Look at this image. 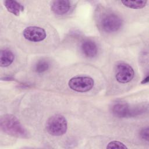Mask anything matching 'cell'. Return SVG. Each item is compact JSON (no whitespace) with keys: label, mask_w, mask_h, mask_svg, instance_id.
Masks as SVG:
<instances>
[{"label":"cell","mask_w":149,"mask_h":149,"mask_svg":"<svg viewBox=\"0 0 149 149\" xmlns=\"http://www.w3.org/2000/svg\"><path fill=\"white\" fill-rule=\"evenodd\" d=\"M71 3L67 0H57L52 2L51 10L56 15H63L67 13L70 9Z\"/></svg>","instance_id":"cell-8"},{"label":"cell","mask_w":149,"mask_h":149,"mask_svg":"<svg viewBox=\"0 0 149 149\" xmlns=\"http://www.w3.org/2000/svg\"><path fill=\"white\" fill-rule=\"evenodd\" d=\"M146 108L145 105L132 106L126 102H118L112 105V112L118 118H130L144 113Z\"/></svg>","instance_id":"cell-2"},{"label":"cell","mask_w":149,"mask_h":149,"mask_svg":"<svg viewBox=\"0 0 149 149\" xmlns=\"http://www.w3.org/2000/svg\"><path fill=\"white\" fill-rule=\"evenodd\" d=\"M1 130L12 136L27 138L29 134L19 119L12 114H5L1 116L0 119Z\"/></svg>","instance_id":"cell-1"},{"label":"cell","mask_w":149,"mask_h":149,"mask_svg":"<svg viewBox=\"0 0 149 149\" xmlns=\"http://www.w3.org/2000/svg\"><path fill=\"white\" fill-rule=\"evenodd\" d=\"M125 6L132 9H141L144 8L147 1H123L121 2Z\"/></svg>","instance_id":"cell-12"},{"label":"cell","mask_w":149,"mask_h":149,"mask_svg":"<svg viewBox=\"0 0 149 149\" xmlns=\"http://www.w3.org/2000/svg\"><path fill=\"white\" fill-rule=\"evenodd\" d=\"M94 84V80L91 77L86 76L73 77L70 79L68 83L70 88L80 93L90 91L93 87Z\"/></svg>","instance_id":"cell-5"},{"label":"cell","mask_w":149,"mask_h":149,"mask_svg":"<svg viewBox=\"0 0 149 149\" xmlns=\"http://www.w3.org/2000/svg\"><path fill=\"white\" fill-rule=\"evenodd\" d=\"M49 66V63L45 59H41L36 63L34 66V70L36 72L41 73L47 71L48 69Z\"/></svg>","instance_id":"cell-13"},{"label":"cell","mask_w":149,"mask_h":149,"mask_svg":"<svg viewBox=\"0 0 149 149\" xmlns=\"http://www.w3.org/2000/svg\"><path fill=\"white\" fill-rule=\"evenodd\" d=\"M15 55L9 49H2L0 52V66L3 68L8 67L13 62Z\"/></svg>","instance_id":"cell-10"},{"label":"cell","mask_w":149,"mask_h":149,"mask_svg":"<svg viewBox=\"0 0 149 149\" xmlns=\"http://www.w3.org/2000/svg\"><path fill=\"white\" fill-rule=\"evenodd\" d=\"M100 25L105 32H116L121 28L122 20L117 14L107 12L102 15L100 20Z\"/></svg>","instance_id":"cell-4"},{"label":"cell","mask_w":149,"mask_h":149,"mask_svg":"<svg viewBox=\"0 0 149 149\" xmlns=\"http://www.w3.org/2000/svg\"><path fill=\"white\" fill-rule=\"evenodd\" d=\"M149 129L148 127H143L140 132V136L146 141H148V136H149Z\"/></svg>","instance_id":"cell-15"},{"label":"cell","mask_w":149,"mask_h":149,"mask_svg":"<svg viewBox=\"0 0 149 149\" xmlns=\"http://www.w3.org/2000/svg\"><path fill=\"white\" fill-rule=\"evenodd\" d=\"M134 72L133 68L128 63L120 62L115 68V78L120 83L130 82L134 77Z\"/></svg>","instance_id":"cell-6"},{"label":"cell","mask_w":149,"mask_h":149,"mask_svg":"<svg viewBox=\"0 0 149 149\" xmlns=\"http://www.w3.org/2000/svg\"><path fill=\"white\" fill-rule=\"evenodd\" d=\"M46 129L48 133L52 136H62L67 131V120L63 115L60 114L52 115L47 122Z\"/></svg>","instance_id":"cell-3"},{"label":"cell","mask_w":149,"mask_h":149,"mask_svg":"<svg viewBox=\"0 0 149 149\" xmlns=\"http://www.w3.org/2000/svg\"><path fill=\"white\" fill-rule=\"evenodd\" d=\"M81 49L83 54L88 58L95 57L98 52L96 44L90 39H86L83 41L81 44Z\"/></svg>","instance_id":"cell-9"},{"label":"cell","mask_w":149,"mask_h":149,"mask_svg":"<svg viewBox=\"0 0 149 149\" xmlns=\"http://www.w3.org/2000/svg\"><path fill=\"white\" fill-rule=\"evenodd\" d=\"M148 79H149V77H148V76H147L142 80V81H141V83L142 84H146V83H148Z\"/></svg>","instance_id":"cell-16"},{"label":"cell","mask_w":149,"mask_h":149,"mask_svg":"<svg viewBox=\"0 0 149 149\" xmlns=\"http://www.w3.org/2000/svg\"><path fill=\"white\" fill-rule=\"evenodd\" d=\"M24 37L32 42H39L46 38V31L41 27L37 26H29L26 27L23 32Z\"/></svg>","instance_id":"cell-7"},{"label":"cell","mask_w":149,"mask_h":149,"mask_svg":"<svg viewBox=\"0 0 149 149\" xmlns=\"http://www.w3.org/2000/svg\"><path fill=\"white\" fill-rule=\"evenodd\" d=\"M126 145L119 141H110L107 146V148H127Z\"/></svg>","instance_id":"cell-14"},{"label":"cell","mask_w":149,"mask_h":149,"mask_svg":"<svg viewBox=\"0 0 149 149\" xmlns=\"http://www.w3.org/2000/svg\"><path fill=\"white\" fill-rule=\"evenodd\" d=\"M3 3L7 10L16 16H19L20 12L24 10L23 6L16 1L6 0L3 2Z\"/></svg>","instance_id":"cell-11"}]
</instances>
